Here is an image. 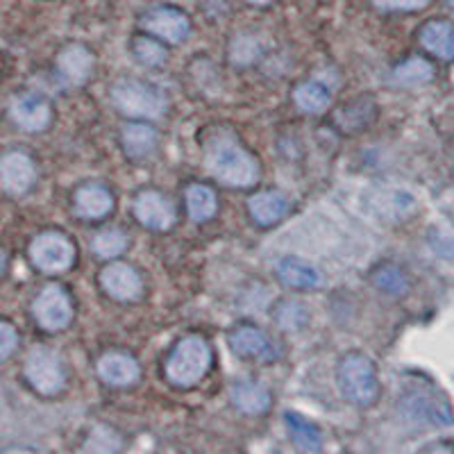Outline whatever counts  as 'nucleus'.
I'll list each match as a JSON object with an SVG mask.
<instances>
[{
  "label": "nucleus",
  "instance_id": "1",
  "mask_svg": "<svg viewBox=\"0 0 454 454\" xmlns=\"http://www.w3.org/2000/svg\"><path fill=\"white\" fill-rule=\"evenodd\" d=\"M205 161L209 173L227 186L246 189L257 182L259 168L254 157L230 137H216L209 141L205 150Z\"/></svg>",
  "mask_w": 454,
  "mask_h": 454
},
{
  "label": "nucleus",
  "instance_id": "2",
  "mask_svg": "<svg viewBox=\"0 0 454 454\" xmlns=\"http://www.w3.org/2000/svg\"><path fill=\"white\" fill-rule=\"evenodd\" d=\"M212 364V350L202 336H184L173 348L168 362H166V375L176 387H193L205 377Z\"/></svg>",
  "mask_w": 454,
  "mask_h": 454
},
{
  "label": "nucleus",
  "instance_id": "3",
  "mask_svg": "<svg viewBox=\"0 0 454 454\" xmlns=\"http://www.w3.org/2000/svg\"><path fill=\"white\" fill-rule=\"evenodd\" d=\"M339 387L352 404L371 407L380 395V382L371 359L359 352L343 356L339 364Z\"/></svg>",
  "mask_w": 454,
  "mask_h": 454
},
{
  "label": "nucleus",
  "instance_id": "4",
  "mask_svg": "<svg viewBox=\"0 0 454 454\" xmlns=\"http://www.w3.org/2000/svg\"><path fill=\"white\" fill-rule=\"evenodd\" d=\"M400 413L404 423L413 427H448L454 413L445 395L432 388H411L400 400Z\"/></svg>",
  "mask_w": 454,
  "mask_h": 454
},
{
  "label": "nucleus",
  "instance_id": "5",
  "mask_svg": "<svg viewBox=\"0 0 454 454\" xmlns=\"http://www.w3.org/2000/svg\"><path fill=\"white\" fill-rule=\"evenodd\" d=\"M112 100L129 119H157L166 109L164 93L139 80H121L114 84Z\"/></svg>",
  "mask_w": 454,
  "mask_h": 454
},
{
  "label": "nucleus",
  "instance_id": "6",
  "mask_svg": "<svg viewBox=\"0 0 454 454\" xmlns=\"http://www.w3.org/2000/svg\"><path fill=\"white\" fill-rule=\"evenodd\" d=\"M26 377L30 387L42 395H55L64 388V368L59 356L46 348H36L26 359Z\"/></svg>",
  "mask_w": 454,
  "mask_h": 454
},
{
  "label": "nucleus",
  "instance_id": "7",
  "mask_svg": "<svg viewBox=\"0 0 454 454\" xmlns=\"http://www.w3.org/2000/svg\"><path fill=\"white\" fill-rule=\"evenodd\" d=\"M30 259L43 273H62L75 259V248L64 234L43 232L32 241Z\"/></svg>",
  "mask_w": 454,
  "mask_h": 454
},
{
  "label": "nucleus",
  "instance_id": "8",
  "mask_svg": "<svg viewBox=\"0 0 454 454\" xmlns=\"http://www.w3.org/2000/svg\"><path fill=\"white\" fill-rule=\"evenodd\" d=\"M36 323L48 332H59L71 323L73 305L62 286H46L32 305Z\"/></svg>",
  "mask_w": 454,
  "mask_h": 454
},
{
  "label": "nucleus",
  "instance_id": "9",
  "mask_svg": "<svg viewBox=\"0 0 454 454\" xmlns=\"http://www.w3.org/2000/svg\"><path fill=\"white\" fill-rule=\"evenodd\" d=\"M141 26L150 32V35L160 36L168 43H180L184 42L186 35H189V19L182 14L180 10H173V7H155L144 16Z\"/></svg>",
  "mask_w": 454,
  "mask_h": 454
},
{
  "label": "nucleus",
  "instance_id": "10",
  "mask_svg": "<svg viewBox=\"0 0 454 454\" xmlns=\"http://www.w3.org/2000/svg\"><path fill=\"white\" fill-rule=\"evenodd\" d=\"M135 216L148 230H168L176 223V207L160 192H141L135 200Z\"/></svg>",
  "mask_w": 454,
  "mask_h": 454
},
{
  "label": "nucleus",
  "instance_id": "11",
  "mask_svg": "<svg viewBox=\"0 0 454 454\" xmlns=\"http://www.w3.org/2000/svg\"><path fill=\"white\" fill-rule=\"evenodd\" d=\"M36 168L35 161L26 153H7L0 160V186L7 193H26L35 184Z\"/></svg>",
  "mask_w": 454,
  "mask_h": 454
},
{
  "label": "nucleus",
  "instance_id": "12",
  "mask_svg": "<svg viewBox=\"0 0 454 454\" xmlns=\"http://www.w3.org/2000/svg\"><path fill=\"white\" fill-rule=\"evenodd\" d=\"M100 284L114 300H123V302L137 300L144 291L139 273L128 263H109L100 273Z\"/></svg>",
  "mask_w": 454,
  "mask_h": 454
},
{
  "label": "nucleus",
  "instance_id": "13",
  "mask_svg": "<svg viewBox=\"0 0 454 454\" xmlns=\"http://www.w3.org/2000/svg\"><path fill=\"white\" fill-rule=\"evenodd\" d=\"M10 114L14 123L27 132H39L51 123V105L36 93H23V96L14 98Z\"/></svg>",
  "mask_w": 454,
  "mask_h": 454
},
{
  "label": "nucleus",
  "instance_id": "14",
  "mask_svg": "<svg viewBox=\"0 0 454 454\" xmlns=\"http://www.w3.org/2000/svg\"><path fill=\"white\" fill-rule=\"evenodd\" d=\"M98 375L112 387H129L139 380V364L125 352H107L100 356Z\"/></svg>",
  "mask_w": 454,
  "mask_h": 454
},
{
  "label": "nucleus",
  "instance_id": "15",
  "mask_svg": "<svg viewBox=\"0 0 454 454\" xmlns=\"http://www.w3.org/2000/svg\"><path fill=\"white\" fill-rule=\"evenodd\" d=\"M230 346L239 356H248V359H270L273 356L270 339L253 325L237 327L230 334Z\"/></svg>",
  "mask_w": 454,
  "mask_h": 454
},
{
  "label": "nucleus",
  "instance_id": "16",
  "mask_svg": "<svg viewBox=\"0 0 454 454\" xmlns=\"http://www.w3.org/2000/svg\"><path fill=\"white\" fill-rule=\"evenodd\" d=\"M93 68V55L84 46H68L57 57V71L68 84H82Z\"/></svg>",
  "mask_w": 454,
  "mask_h": 454
},
{
  "label": "nucleus",
  "instance_id": "17",
  "mask_svg": "<svg viewBox=\"0 0 454 454\" xmlns=\"http://www.w3.org/2000/svg\"><path fill=\"white\" fill-rule=\"evenodd\" d=\"M114 198L100 184H84L75 192V212L82 218H103L112 212Z\"/></svg>",
  "mask_w": 454,
  "mask_h": 454
},
{
  "label": "nucleus",
  "instance_id": "18",
  "mask_svg": "<svg viewBox=\"0 0 454 454\" xmlns=\"http://www.w3.org/2000/svg\"><path fill=\"white\" fill-rule=\"evenodd\" d=\"M248 209L257 225H275L289 212V200L279 192H262L250 198Z\"/></svg>",
  "mask_w": 454,
  "mask_h": 454
},
{
  "label": "nucleus",
  "instance_id": "19",
  "mask_svg": "<svg viewBox=\"0 0 454 454\" xmlns=\"http://www.w3.org/2000/svg\"><path fill=\"white\" fill-rule=\"evenodd\" d=\"M278 275L294 289H314L320 284V273L314 263L298 257H284L278 262Z\"/></svg>",
  "mask_w": 454,
  "mask_h": 454
},
{
  "label": "nucleus",
  "instance_id": "20",
  "mask_svg": "<svg viewBox=\"0 0 454 454\" xmlns=\"http://www.w3.org/2000/svg\"><path fill=\"white\" fill-rule=\"evenodd\" d=\"M232 403L243 413H262L269 409L270 393L263 384L243 380V382H237L232 387Z\"/></svg>",
  "mask_w": 454,
  "mask_h": 454
},
{
  "label": "nucleus",
  "instance_id": "21",
  "mask_svg": "<svg viewBox=\"0 0 454 454\" xmlns=\"http://www.w3.org/2000/svg\"><path fill=\"white\" fill-rule=\"evenodd\" d=\"M420 43L432 55L441 57L445 62L454 59V26L445 21H432L420 30Z\"/></svg>",
  "mask_w": 454,
  "mask_h": 454
},
{
  "label": "nucleus",
  "instance_id": "22",
  "mask_svg": "<svg viewBox=\"0 0 454 454\" xmlns=\"http://www.w3.org/2000/svg\"><path fill=\"white\" fill-rule=\"evenodd\" d=\"M157 144V132L150 125L132 123L123 129V148L128 157L132 160H141V157L150 155Z\"/></svg>",
  "mask_w": 454,
  "mask_h": 454
},
{
  "label": "nucleus",
  "instance_id": "23",
  "mask_svg": "<svg viewBox=\"0 0 454 454\" xmlns=\"http://www.w3.org/2000/svg\"><path fill=\"white\" fill-rule=\"evenodd\" d=\"M286 429H289L291 441L305 452H318L323 445L318 427L300 413H286Z\"/></svg>",
  "mask_w": 454,
  "mask_h": 454
},
{
  "label": "nucleus",
  "instance_id": "24",
  "mask_svg": "<svg viewBox=\"0 0 454 454\" xmlns=\"http://www.w3.org/2000/svg\"><path fill=\"white\" fill-rule=\"evenodd\" d=\"M189 216L196 223H205L216 214V193L205 184H192L186 189Z\"/></svg>",
  "mask_w": 454,
  "mask_h": 454
},
{
  "label": "nucleus",
  "instance_id": "25",
  "mask_svg": "<svg viewBox=\"0 0 454 454\" xmlns=\"http://www.w3.org/2000/svg\"><path fill=\"white\" fill-rule=\"evenodd\" d=\"M294 100L302 112L307 114H323L332 103V96L323 84L318 82H302L294 91Z\"/></svg>",
  "mask_w": 454,
  "mask_h": 454
},
{
  "label": "nucleus",
  "instance_id": "26",
  "mask_svg": "<svg viewBox=\"0 0 454 454\" xmlns=\"http://www.w3.org/2000/svg\"><path fill=\"white\" fill-rule=\"evenodd\" d=\"M125 248H128V239H125V234L121 230H114V227L103 230V232H98L96 239H93V253L103 259L119 257Z\"/></svg>",
  "mask_w": 454,
  "mask_h": 454
},
{
  "label": "nucleus",
  "instance_id": "27",
  "mask_svg": "<svg viewBox=\"0 0 454 454\" xmlns=\"http://www.w3.org/2000/svg\"><path fill=\"white\" fill-rule=\"evenodd\" d=\"M434 78L432 64L425 59H409L395 68V80L400 84H425Z\"/></svg>",
  "mask_w": 454,
  "mask_h": 454
},
{
  "label": "nucleus",
  "instance_id": "28",
  "mask_svg": "<svg viewBox=\"0 0 454 454\" xmlns=\"http://www.w3.org/2000/svg\"><path fill=\"white\" fill-rule=\"evenodd\" d=\"M372 282H375L384 294L391 295H403L409 286L404 273L400 269H395V266H382V269L372 275Z\"/></svg>",
  "mask_w": 454,
  "mask_h": 454
},
{
  "label": "nucleus",
  "instance_id": "29",
  "mask_svg": "<svg viewBox=\"0 0 454 454\" xmlns=\"http://www.w3.org/2000/svg\"><path fill=\"white\" fill-rule=\"evenodd\" d=\"M427 241L436 257L454 263V227H434Z\"/></svg>",
  "mask_w": 454,
  "mask_h": 454
},
{
  "label": "nucleus",
  "instance_id": "30",
  "mask_svg": "<svg viewBox=\"0 0 454 454\" xmlns=\"http://www.w3.org/2000/svg\"><path fill=\"white\" fill-rule=\"evenodd\" d=\"M135 57L145 67H160L166 59V51L155 42V39H137L135 42Z\"/></svg>",
  "mask_w": 454,
  "mask_h": 454
},
{
  "label": "nucleus",
  "instance_id": "31",
  "mask_svg": "<svg viewBox=\"0 0 454 454\" xmlns=\"http://www.w3.org/2000/svg\"><path fill=\"white\" fill-rule=\"evenodd\" d=\"M305 309L302 305H295V302H284L282 309L278 311V320L282 323L286 330H298L302 323H305Z\"/></svg>",
  "mask_w": 454,
  "mask_h": 454
},
{
  "label": "nucleus",
  "instance_id": "32",
  "mask_svg": "<svg viewBox=\"0 0 454 454\" xmlns=\"http://www.w3.org/2000/svg\"><path fill=\"white\" fill-rule=\"evenodd\" d=\"M380 10L388 12H411V10H423L429 0H372Z\"/></svg>",
  "mask_w": 454,
  "mask_h": 454
},
{
  "label": "nucleus",
  "instance_id": "33",
  "mask_svg": "<svg viewBox=\"0 0 454 454\" xmlns=\"http://www.w3.org/2000/svg\"><path fill=\"white\" fill-rule=\"evenodd\" d=\"M16 343H19V336L14 327L0 320V359H7L16 350Z\"/></svg>",
  "mask_w": 454,
  "mask_h": 454
},
{
  "label": "nucleus",
  "instance_id": "34",
  "mask_svg": "<svg viewBox=\"0 0 454 454\" xmlns=\"http://www.w3.org/2000/svg\"><path fill=\"white\" fill-rule=\"evenodd\" d=\"M5 269H7V254L0 250V275L5 273Z\"/></svg>",
  "mask_w": 454,
  "mask_h": 454
},
{
  "label": "nucleus",
  "instance_id": "35",
  "mask_svg": "<svg viewBox=\"0 0 454 454\" xmlns=\"http://www.w3.org/2000/svg\"><path fill=\"white\" fill-rule=\"evenodd\" d=\"M248 3H253V5H269L270 0H248Z\"/></svg>",
  "mask_w": 454,
  "mask_h": 454
},
{
  "label": "nucleus",
  "instance_id": "36",
  "mask_svg": "<svg viewBox=\"0 0 454 454\" xmlns=\"http://www.w3.org/2000/svg\"><path fill=\"white\" fill-rule=\"evenodd\" d=\"M450 3H452V5H454V0H450Z\"/></svg>",
  "mask_w": 454,
  "mask_h": 454
}]
</instances>
